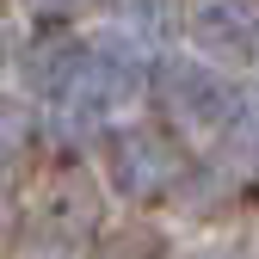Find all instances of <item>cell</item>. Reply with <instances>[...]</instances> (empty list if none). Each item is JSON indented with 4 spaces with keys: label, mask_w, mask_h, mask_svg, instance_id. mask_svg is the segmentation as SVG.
<instances>
[{
    "label": "cell",
    "mask_w": 259,
    "mask_h": 259,
    "mask_svg": "<svg viewBox=\"0 0 259 259\" xmlns=\"http://www.w3.org/2000/svg\"><path fill=\"white\" fill-rule=\"evenodd\" d=\"M191 259H241V253H229V247H198Z\"/></svg>",
    "instance_id": "30bf717a"
},
{
    "label": "cell",
    "mask_w": 259,
    "mask_h": 259,
    "mask_svg": "<svg viewBox=\"0 0 259 259\" xmlns=\"http://www.w3.org/2000/svg\"><path fill=\"white\" fill-rule=\"evenodd\" d=\"M160 105L179 130L191 136H216L241 111V87H229L210 62H167L160 68Z\"/></svg>",
    "instance_id": "7a4b0ae2"
},
{
    "label": "cell",
    "mask_w": 259,
    "mask_h": 259,
    "mask_svg": "<svg viewBox=\"0 0 259 259\" xmlns=\"http://www.w3.org/2000/svg\"><path fill=\"white\" fill-rule=\"evenodd\" d=\"M99 173L117 198H173V185L185 179V154L167 130L154 123H123L105 130V148H99Z\"/></svg>",
    "instance_id": "6da1fadb"
},
{
    "label": "cell",
    "mask_w": 259,
    "mask_h": 259,
    "mask_svg": "<svg viewBox=\"0 0 259 259\" xmlns=\"http://www.w3.org/2000/svg\"><path fill=\"white\" fill-rule=\"evenodd\" d=\"M80 62H87V44L50 31V37H31V44L19 50V80H25L31 99H56V105H62L68 87H74V74H80Z\"/></svg>",
    "instance_id": "277c9868"
},
{
    "label": "cell",
    "mask_w": 259,
    "mask_h": 259,
    "mask_svg": "<svg viewBox=\"0 0 259 259\" xmlns=\"http://www.w3.org/2000/svg\"><path fill=\"white\" fill-rule=\"evenodd\" d=\"M25 136H31V111L19 99H0V154H13Z\"/></svg>",
    "instance_id": "52a82bcc"
},
{
    "label": "cell",
    "mask_w": 259,
    "mask_h": 259,
    "mask_svg": "<svg viewBox=\"0 0 259 259\" xmlns=\"http://www.w3.org/2000/svg\"><path fill=\"white\" fill-rule=\"evenodd\" d=\"M173 25H179V0H111V31L123 44H136L142 56L167 44Z\"/></svg>",
    "instance_id": "5b68a950"
},
{
    "label": "cell",
    "mask_w": 259,
    "mask_h": 259,
    "mask_svg": "<svg viewBox=\"0 0 259 259\" xmlns=\"http://www.w3.org/2000/svg\"><path fill=\"white\" fill-rule=\"evenodd\" d=\"M37 13H50V19H74V13H87L93 0H31Z\"/></svg>",
    "instance_id": "ba28073f"
},
{
    "label": "cell",
    "mask_w": 259,
    "mask_h": 259,
    "mask_svg": "<svg viewBox=\"0 0 259 259\" xmlns=\"http://www.w3.org/2000/svg\"><path fill=\"white\" fill-rule=\"evenodd\" d=\"M7 62H19V44H13V25L0 19V68H7Z\"/></svg>",
    "instance_id": "9c48e42d"
},
{
    "label": "cell",
    "mask_w": 259,
    "mask_h": 259,
    "mask_svg": "<svg viewBox=\"0 0 259 259\" xmlns=\"http://www.w3.org/2000/svg\"><path fill=\"white\" fill-rule=\"evenodd\" d=\"M185 31L198 56L210 62H241L259 50V0H191L185 7Z\"/></svg>",
    "instance_id": "3957f363"
},
{
    "label": "cell",
    "mask_w": 259,
    "mask_h": 259,
    "mask_svg": "<svg viewBox=\"0 0 259 259\" xmlns=\"http://www.w3.org/2000/svg\"><path fill=\"white\" fill-rule=\"evenodd\" d=\"M105 259H160V241L142 229H117V235H105Z\"/></svg>",
    "instance_id": "8992f818"
}]
</instances>
